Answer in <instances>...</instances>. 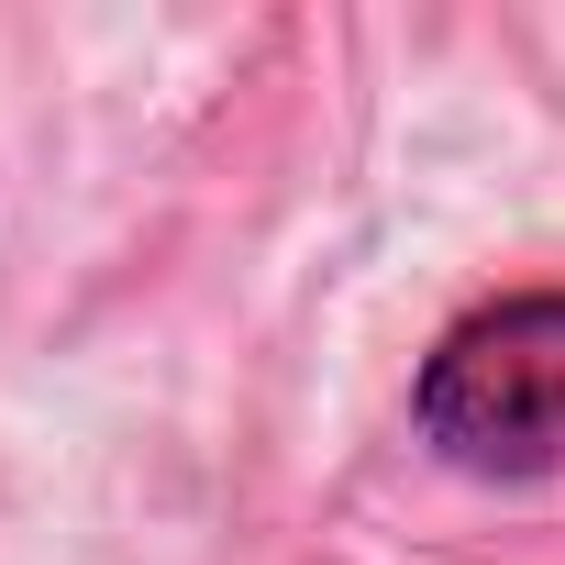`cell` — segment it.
<instances>
[{"label": "cell", "mask_w": 565, "mask_h": 565, "mask_svg": "<svg viewBox=\"0 0 565 565\" xmlns=\"http://www.w3.org/2000/svg\"><path fill=\"white\" fill-rule=\"evenodd\" d=\"M411 422L455 477H488V488L565 477V289H521V300L466 311L422 355Z\"/></svg>", "instance_id": "obj_1"}]
</instances>
